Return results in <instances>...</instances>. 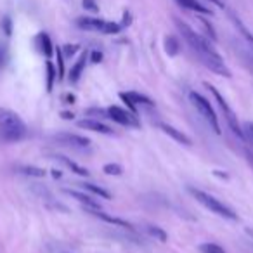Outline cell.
I'll return each instance as SVG.
<instances>
[{
    "label": "cell",
    "mask_w": 253,
    "mask_h": 253,
    "mask_svg": "<svg viewBox=\"0 0 253 253\" xmlns=\"http://www.w3.org/2000/svg\"><path fill=\"white\" fill-rule=\"evenodd\" d=\"M37 42H39V49L40 52L43 54L45 57H50L54 54V45L52 42H50L49 35L47 33H40L39 37H37Z\"/></svg>",
    "instance_id": "obj_14"
},
{
    "label": "cell",
    "mask_w": 253,
    "mask_h": 253,
    "mask_svg": "<svg viewBox=\"0 0 253 253\" xmlns=\"http://www.w3.org/2000/svg\"><path fill=\"white\" fill-rule=\"evenodd\" d=\"M177 4L184 9H189V11H194V12H200V14H210L211 11H208L205 5H201L198 0H175Z\"/></svg>",
    "instance_id": "obj_15"
},
{
    "label": "cell",
    "mask_w": 253,
    "mask_h": 253,
    "mask_svg": "<svg viewBox=\"0 0 253 253\" xmlns=\"http://www.w3.org/2000/svg\"><path fill=\"white\" fill-rule=\"evenodd\" d=\"M189 99H191V104H193L194 108H196V111L201 115V118H203L205 122L211 126V130H213L217 135L220 134L222 130H220V125H218L217 113H215V109L211 108L210 101H208V99H205L201 94H198V92H191Z\"/></svg>",
    "instance_id": "obj_4"
},
{
    "label": "cell",
    "mask_w": 253,
    "mask_h": 253,
    "mask_svg": "<svg viewBox=\"0 0 253 253\" xmlns=\"http://www.w3.org/2000/svg\"><path fill=\"white\" fill-rule=\"evenodd\" d=\"M77 125L80 126V128H85V130L97 132V134H104V135H113V128H111V126H108L106 123L99 122V120H94V118L80 120Z\"/></svg>",
    "instance_id": "obj_8"
},
{
    "label": "cell",
    "mask_w": 253,
    "mask_h": 253,
    "mask_svg": "<svg viewBox=\"0 0 253 253\" xmlns=\"http://www.w3.org/2000/svg\"><path fill=\"white\" fill-rule=\"evenodd\" d=\"M146 232H148L151 238L158 239L160 243H167V232L163 231L162 227H158V225H148V227H146Z\"/></svg>",
    "instance_id": "obj_18"
},
{
    "label": "cell",
    "mask_w": 253,
    "mask_h": 253,
    "mask_svg": "<svg viewBox=\"0 0 253 253\" xmlns=\"http://www.w3.org/2000/svg\"><path fill=\"white\" fill-rule=\"evenodd\" d=\"M90 61L94 64L101 63V61H102V52H99V50H94V52H90Z\"/></svg>",
    "instance_id": "obj_32"
},
{
    "label": "cell",
    "mask_w": 253,
    "mask_h": 253,
    "mask_svg": "<svg viewBox=\"0 0 253 253\" xmlns=\"http://www.w3.org/2000/svg\"><path fill=\"white\" fill-rule=\"evenodd\" d=\"M45 71H47V92H50L54 87V80L57 78V71L50 61H47L45 63Z\"/></svg>",
    "instance_id": "obj_19"
},
{
    "label": "cell",
    "mask_w": 253,
    "mask_h": 253,
    "mask_svg": "<svg viewBox=\"0 0 253 253\" xmlns=\"http://www.w3.org/2000/svg\"><path fill=\"white\" fill-rule=\"evenodd\" d=\"M128 97L135 102V106L139 104V106H146V108H153V106H155V102H153L151 99L142 94H137V92H128Z\"/></svg>",
    "instance_id": "obj_17"
},
{
    "label": "cell",
    "mask_w": 253,
    "mask_h": 253,
    "mask_svg": "<svg viewBox=\"0 0 253 253\" xmlns=\"http://www.w3.org/2000/svg\"><path fill=\"white\" fill-rule=\"evenodd\" d=\"M2 28H4L5 35H7V37H11V33H12V25H11V19H9V18H4V21H2Z\"/></svg>",
    "instance_id": "obj_31"
},
{
    "label": "cell",
    "mask_w": 253,
    "mask_h": 253,
    "mask_svg": "<svg viewBox=\"0 0 253 253\" xmlns=\"http://www.w3.org/2000/svg\"><path fill=\"white\" fill-rule=\"evenodd\" d=\"M78 28L87 30V32H104L106 21L104 19H97V18H78L77 19Z\"/></svg>",
    "instance_id": "obj_10"
},
{
    "label": "cell",
    "mask_w": 253,
    "mask_h": 253,
    "mask_svg": "<svg viewBox=\"0 0 253 253\" xmlns=\"http://www.w3.org/2000/svg\"><path fill=\"white\" fill-rule=\"evenodd\" d=\"M236 25H238V28H239V30H241L243 37H245V39H246V40H248V43H250V45H252V47H253V35H252V33H250V32H248V30H246V28H245V26H243V25H241V21H238V19H236Z\"/></svg>",
    "instance_id": "obj_29"
},
{
    "label": "cell",
    "mask_w": 253,
    "mask_h": 253,
    "mask_svg": "<svg viewBox=\"0 0 253 253\" xmlns=\"http://www.w3.org/2000/svg\"><path fill=\"white\" fill-rule=\"evenodd\" d=\"M82 186H84V189L90 191L92 194H95V196H99V198H104V200H109V198H111V194H109L108 191L102 189V187H99V186H95V184L84 182V184H82Z\"/></svg>",
    "instance_id": "obj_16"
},
{
    "label": "cell",
    "mask_w": 253,
    "mask_h": 253,
    "mask_svg": "<svg viewBox=\"0 0 253 253\" xmlns=\"http://www.w3.org/2000/svg\"><path fill=\"white\" fill-rule=\"evenodd\" d=\"M245 128H246V134H248V135H250V139L253 141V123H246Z\"/></svg>",
    "instance_id": "obj_33"
},
{
    "label": "cell",
    "mask_w": 253,
    "mask_h": 253,
    "mask_svg": "<svg viewBox=\"0 0 253 253\" xmlns=\"http://www.w3.org/2000/svg\"><path fill=\"white\" fill-rule=\"evenodd\" d=\"M179 47H180V43L175 37H167L165 39V50L169 52V56H177Z\"/></svg>",
    "instance_id": "obj_20"
},
{
    "label": "cell",
    "mask_w": 253,
    "mask_h": 253,
    "mask_svg": "<svg viewBox=\"0 0 253 253\" xmlns=\"http://www.w3.org/2000/svg\"><path fill=\"white\" fill-rule=\"evenodd\" d=\"M52 139L61 146H66L71 149H78V151H87L90 149V139L84 137V135L71 134V132H59V134L52 135Z\"/></svg>",
    "instance_id": "obj_6"
},
{
    "label": "cell",
    "mask_w": 253,
    "mask_h": 253,
    "mask_svg": "<svg viewBox=\"0 0 253 253\" xmlns=\"http://www.w3.org/2000/svg\"><path fill=\"white\" fill-rule=\"evenodd\" d=\"M175 25H177V30L180 32V35H182V39L187 42V45L196 52V56L200 57V61L208 70L220 75V77H227V78L231 77V71H229V68L224 64V59L220 57V54L211 47L210 40L201 37L200 33H196L191 26H187L186 23H182L180 19H175Z\"/></svg>",
    "instance_id": "obj_1"
},
{
    "label": "cell",
    "mask_w": 253,
    "mask_h": 253,
    "mask_svg": "<svg viewBox=\"0 0 253 253\" xmlns=\"http://www.w3.org/2000/svg\"><path fill=\"white\" fill-rule=\"evenodd\" d=\"M28 128L21 116L9 108L0 106V137L5 142H19L26 137Z\"/></svg>",
    "instance_id": "obj_2"
},
{
    "label": "cell",
    "mask_w": 253,
    "mask_h": 253,
    "mask_svg": "<svg viewBox=\"0 0 253 253\" xmlns=\"http://www.w3.org/2000/svg\"><path fill=\"white\" fill-rule=\"evenodd\" d=\"M80 50V45H77V43H68V45L61 47V52H63L64 57H71L75 56V54Z\"/></svg>",
    "instance_id": "obj_26"
},
{
    "label": "cell",
    "mask_w": 253,
    "mask_h": 253,
    "mask_svg": "<svg viewBox=\"0 0 253 253\" xmlns=\"http://www.w3.org/2000/svg\"><path fill=\"white\" fill-rule=\"evenodd\" d=\"M201 253H225V250L220 245H215V243H203V245L198 246Z\"/></svg>",
    "instance_id": "obj_21"
},
{
    "label": "cell",
    "mask_w": 253,
    "mask_h": 253,
    "mask_svg": "<svg viewBox=\"0 0 253 253\" xmlns=\"http://www.w3.org/2000/svg\"><path fill=\"white\" fill-rule=\"evenodd\" d=\"M158 126H160V130H162L163 134L170 135L173 141L180 142V144H184V146H191V139L187 137V135L184 134L182 130H177L175 126L169 125V123H158Z\"/></svg>",
    "instance_id": "obj_9"
},
{
    "label": "cell",
    "mask_w": 253,
    "mask_h": 253,
    "mask_svg": "<svg viewBox=\"0 0 253 253\" xmlns=\"http://www.w3.org/2000/svg\"><path fill=\"white\" fill-rule=\"evenodd\" d=\"M102 172L108 173V175H122L123 173V169L116 163H108V165L102 167Z\"/></svg>",
    "instance_id": "obj_24"
},
{
    "label": "cell",
    "mask_w": 253,
    "mask_h": 253,
    "mask_svg": "<svg viewBox=\"0 0 253 253\" xmlns=\"http://www.w3.org/2000/svg\"><path fill=\"white\" fill-rule=\"evenodd\" d=\"M2 59H4V56H2V49H0V66H2Z\"/></svg>",
    "instance_id": "obj_36"
},
{
    "label": "cell",
    "mask_w": 253,
    "mask_h": 253,
    "mask_svg": "<svg viewBox=\"0 0 253 253\" xmlns=\"http://www.w3.org/2000/svg\"><path fill=\"white\" fill-rule=\"evenodd\" d=\"M122 28H123V26H122V25H118V23L106 21L104 32H102V33H106V35H116V33L122 32Z\"/></svg>",
    "instance_id": "obj_25"
},
{
    "label": "cell",
    "mask_w": 253,
    "mask_h": 253,
    "mask_svg": "<svg viewBox=\"0 0 253 253\" xmlns=\"http://www.w3.org/2000/svg\"><path fill=\"white\" fill-rule=\"evenodd\" d=\"M82 4H84V7L87 9V11H90V12H97L99 11V5L95 4V0H84Z\"/></svg>",
    "instance_id": "obj_30"
},
{
    "label": "cell",
    "mask_w": 253,
    "mask_h": 253,
    "mask_svg": "<svg viewBox=\"0 0 253 253\" xmlns=\"http://www.w3.org/2000/svg\"><path fill=\"white\" fill-rule=\"evenodd\" d=\"M191 194L194 196V200L198 201L200 205H203L207 210H210L211 213L218 215V217H224V218H229V220H238V213L232 210L231 207H227L225 203H222L220 200H217L215 196L211 194L205 193L201 189H196V187H187Z\"/></svg>",
    "instance_id": "obj_3"
},
{
    "label": "cell",
    "mask_w": 253,
    "mask_h": 253,
    "mask_svg": "<svg viewBox=\"0 0 253 253\" xmlns=\"http://www.w3.org/2000/svg\"><path fill=\"white\" fill-rule=\"evenodd\" d=\"M120 97H122V101H123V102H126V106L130 108V111H132V113H137V106H135V102L132 101L130 97H128V94L122 92V94H120Z\"/></svg>",
    "instance_id": "obj_28"
},
{
    "label": "cell",
    "mask_w": 253,
    "mask_h": 253,
    "mask_svg": "<svg viewBox=\"0 0 253 253\" xmlns=\"http://www.w3.org/2000/svg\"><path fill=\"white\" fill-rule=\"evenodd\" d=\"M198 21L203 25V28H205V32H207V35L210 37L211 40H217V35H215V32H213V28H211V25L208 21H205L203 18H198Z\"/></svg>",
    "instance_id": "obj_27"
},
{
    "label": "cell",
    "mask_w": 253,
    "mask_h": 253,
    "mask_svg": "<svg viewBox=\"0 0 253 253\" xmlns=\"http://www.w3.org/2000/svg\"><path fill=\"white\" fill-rule=\"evenodd\" d=\"M56 56H57V78L63 80V77H64V56H63V52H61V47H57L56 49Z\"/></svg>",
    "instance_id": "obj_23"
},
{
    "label": "cell",
    "mask_w": 253,
    "mask_h": 253,
    "mask_svg": "<svg viewBox=\"0 0 253 253\" xmlns=\"http://www.w3.org/2000/svg\"><path fill=\"white\" fill-rule=\"evenodd\" d=\"M85 63H87V52H82V56L78 57V61L73 64V68H71V71H70L71 84H77V82L80 80L82 73H84V70H85Z\"/></svg>",
    "instance_id": "obj_12"
},
{
    "label": "cell",
    "mask_w": 253,
    "mask_h": 253,
    "mask_svg": "<svg viewBox=\"0 0 253 253\" xmlns=\"http://www.w3.org/2000/svg\"><path fill=\"white\" fill-rule=\"evenodd\" d=\"M63 118L70 120V118H73V115H70V113H63Z\"/></svg>",
    "instance_id": "obj_34"
},
{
    "label": "cell",
    "mask_w": 253,
    "mask_h": 253,
    "mask_svg": "<svg viewBox=\"0 0 253 253\" xmlns=\"http://www.w3.org/2000/svg\"><path fill=\"white\" fill-rule=\"evenodd\" d=\"M52 160H56V162H59V163H63L66 169H70L71 172H75L77 175H82V177H87L88 175V170L87 169H84V167H80L78 163H75L73 160H70V158H66V156H63V155H56V156H52Z\"/></svg>",
    "instance_id": "obj_11"
},
{
    "label": "cell",
    "mask_w": 253,
    "mask_h": 253,
    "mask_svg": "<svg viewBox=\"0 0 253 253\" xmlns=\"http://www.w3.org/2000/svg\"><path fill=\"white\" fill-rule=\"evenodd\" d=\"M108 118L113 120V122L120 123L123 126H141V122L137 120L135 113L126 111V109L120 108V106H109L108 108Z\"/></svg>",
    "instance_id": "obj_7"
},
{
    "label": "cell",
    "mask_w": 253,
    "mask_h": 253,
    "mask_svg": "<svg viewBox=\"0 0 253 253\" xmlns=\"http://www.w3.org/2000/svg\"><path fill=\"white\" fill-rule=\"evenodd\" d=\"M52 175L54 177H61V172H57V170H52Z\"/></svg>",
    "instance_id": "obj_35"
},
{
    "label": "cell",
    "mask_w": 253,
    "mask_h": 253,
    "mask_svg": "<svg viewBox=\"0 0 253 253\" xmlns=\"http://www.w3.org/2000/svg\"><path fill=\"white\" fill-rule=\"evenodd\" d=\"M63 191L68 194V196L75 198V200H77L78 203L85 205V208H99V205L95 203V201L92 200V198L88 196V194H84V193H80V191H75V189H63Z\"/></svg>",
    "instance_id": "obj_13"
},
{
    "label": "cell",
    "mask_w": 253,
    "mask_h": 253,
    "mask_svg": "<svg viewBox=\"0 0 253 253\" xmlns=\"http://www.w3.org/2000/svg\"><path fill=\"white\" fill-rule=\"evenodd\" d=\"M205 85H207V88L211 92V95L215 97V101H217L220 111L224 113V118H225V122H227L229 128L232 130V134L238 135L241 141H245V132L241 130V125H239V122H238V116H236V113L231 109V106L227 104V101L224 99V95H222L220 92L213 87V85H210V84H205Z\"/></svg>",
    "instance_id": "obj_5"
},
{
    "label": "cell",
    "mask_w": 253,
    "mask_h": 253,
    "mask_svg": "<svg viewBox=\"0 0 253 253\" xmlns=\"http://www.w3.org/2000/svg\"><path fill=\"white\" fill-rule=\"evenodd\" d=\"M21 173L30 177H45V170L43 169H37V167H21Z\"/></svg>",
    "instance_id": "obj_22"
}]
</instances>
